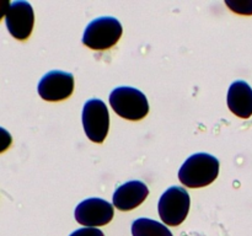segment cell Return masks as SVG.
Segmentation results:
<instances>
[{
    "mask_svg": "<svg viewBox=\"0 0 252 236\" xmlns=\"http://www.w3.org/2000/svg\"><path fill=\"white\" fill-rule=\"evenodd\" d=\"M219 175V160L206 152L189 156L179 171V179L189 188H201L216 181Z\"/></svg>",
    "mask_w": 252,
    "mask_h": 236,
    "instance_id": "6da1fadb",
    "label": "cell"
},
{
    "mask_svg": "<svg viewBox=\"0 0 252 236\" xmlns=\"http://www.w3.org/2000/svg\"><path fill=\"white\" fill-rule=\"evenodd\" d=\"M110 105L118 116L128 120H139L149 112L147 96L129 86L116 88L110 95Z\"/></svg>",
    "mask_w": 252,
    "mask_h": 236,
    "instance_id": "7a4b0ae2",
    "label": "cell"
},
{
    "mask_svg": "<svg viewBox=\"0 0 252 236\" xmlns=\"http://www.w3.org/2000/svg\"><path fill=\"white\" fill-rule=\"evenodd\" d=\"M122 32V25L117 19L111 16L98 17L85 29L83 43L94 51H106L120 41Z\"/></svg>",
    "mask_w": 252,
    "mask_h": 236,
    "instance_id": "3957f363",
    "label": "cell"
},
{
    "mask_svg": "<svg viewBox=\"0 0 252 236\" xmlns=\"http://www.w3.org/2000/svg\"><path fill=\"white\" fill-rule=\"evenodd\" d=\"M189 194L182 187H170L160 198L158 209L162 223L169 226H179L186 219L189 210Z\"/></svg>",
    "mask_w": 252,
    "mask_h": 236,
    "instance_id": "277c9868",
    "label": "cell"
},
{
    "mask_svg": "<svg viewBox=\"0 0 252 236\" xmlns=\"http://www.w3.org/2000/svg\"><path fill=\"white\" fill-rule=\"evenodd\" d=\"M83 127L91 142L102 143L106 139L110 128V115L102 100L91 98L84 105Z\"/></svg>",
    "mask_w": 252,
    "mask_h": 236,
    "instance_id": "5b68a950",
    "label": "cell"
},
{
    "mask_svg": "<svg viewBox=\"0 0 252 236\" xmlns=\"http://www.w3.org/2000/svg\"><path fill=\"white\" fill-rule=\"evenodd\" d=\"M7 31L14 38L25 41L32 33L34 25V12L29 1L17 0L11 2L9 11L5 16Z\"/></svg>",
    "mask_w": 252,
    "mask_h": 236,
    "instance_id": "8992f818",
    "label": "cell"
},
{
    "mask_svg": "<svg viewBox=\"0 0 252 236\" xmlns=\"http://www.w3.org/2000/svg\"><path fill=\"white\" fill-rule=\"evenodd\" d=\"M37 91L38 95L46 101L56 102L65 100L74 91L73 74L61 70L49 71L41 79Z\"/></svg>",
    "mask_w": 252,
    "mask_h": 236,
    "instance_id": "52a82bcc",
    "label": "cell"
},
{
    "mask_svg": "<svg viewBox=\"0 0 252 236\" xmlns=\"http://www.w3.org/2000/svg\"><path fill=\"white\" fill-rule=\"evenodd\" d=\"M113 214L112 204L101 198L85 199L75 208L76 221L88 228L106 225L113 219Z\"/></svg>",
    "mask_w": 252,
    "mask_h": 236,
    "instance_id": "ba28073f",
    "label": "cell"
},
{
    "mask_svg": "<svg viewBox=\"0 0 252 236\" xmlns=\"http://www.w3.org/2000/svg\"><path fill=\"white\" fill-rule=\"evenodd\" d=\"M149 188L142 181H129L116 189L113 194V206L122 211L132 210L147 199Z\"/></svg>",
    "mask_w": 252,
    "mask_h": 236,
    "instance_id": "9c48e42d",
    "label": "cell"
},
{
    "mask_svg": "<svg viewBox=\"0 0 252 236\" xmlns=\"http://www.w3.org/2000/svg\"><path fill=\"white\" fill-rule=\"evenodd\" d=\"M228 107L240 118L252 116V88L246 81H235L228 91Z\"/></svg>",
    "mask_w": 252,
    "mask_h": 236,
    "instance_id": "30bf717a",
    "label": "cell"
},
{
    "mask_svg": "<svg viewBox=\"0 0 252 236\" xmlns=\"http://www.w3.org/2000/svg\"><path fill=\"white\" fill-rule=\"evenodd\" d=\"M133 236H172V233L166 225L157 220L148 218H140L133 221Z\"/></svg>",
    "mask_w": 252,
    "mask_h": 236,
    "instance_id": "8fae6325",
    "label": "cell"
},
{
    "mask_svg": "<svg viewBox=\"0 0 252 236\" xmlns=\"http://www.w3.org/2000/svg\"><path fill=\"white\" fill-rule=\"evenodd\" d=\"M225 4L236 14L252 15V0H225Z\"/></svg>",
    "mask_w": 252,
    "mask_h": 236,
    "instance_id": "7c38bea8",
    "label": "cell"
},
{
    "mask_svg": "<svg viewBox=\"0 0 252 236\" xmlns=\"http://www.w3.org/2000/svg\"><path fill=\"white\" fill-rule=\"evenodd\" d=\"M12 143L11 134L5 128L0 127V154L6 151Z\"/></svg>",
    "mask_w": 252,
    "mask_h": 236,
    "instance_id": "4fadbf2b",
    "label": "cell"
},
{
    "mask_svg": "<svg viewBox=\"0 0 252 236\" xmlns=\"http://www.w3.org/2000/svg\"><path fill=\"white\" fill-rule=\"evenodd\" d=\"M69 236H105L97 228H81L71 233Z\"/></svg>",
    "mask_w": 252,
    "mask_h": 236,
    "instance_id": "5bb4252c",
    "label": "cell"
},
{
    "mask_svg": "<svg viewBox=\"0 0 252 236\" xmlns=\"http://www.w3.org/2000/svg\"><path fill=\"white\" fill-rule=\"evenodd\" d=\"M10 6H11V2L9 0H0V20L4 16H6Z\"/></svg>",
    "mask_w": 252,
    "mask_h": 236,
    "instance_id": "9a60e30c",
    "label": "cell"
}]
</instances>
